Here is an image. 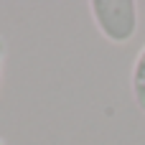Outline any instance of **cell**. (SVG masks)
I'll return each instance as SVG.
<instances>
[{
	"mask_svg": "<svg viewBox=\"0 0 145 145\" xmlns=\"http://www.w3.org/2000/svg\"><path fill=\"white\" fill-rule=\"evenodd\" d=\"M89 13L99 33L112 43H127L140 23L135 0H92Z\"/></svg>",
	"mask_w": 145,
	"mask_h": 145,
	"instance_id": "obj_1",
	"label": "cell"
},
{
	"mask_svg": "<svg viewBox=\"0 0 145 145\" xmlns=\"http://www.w3.org/2000/svg\"><path fill=\"white\" fill-rule=\"evenodd\" d=\"M130 92H133V102L135 107L145 115V43L138 51L133 69H130Z\"/></svg>",
	"mask_w": 145,
	"mask_h": 145,
	"instance_id": "obj_2",
	"label": "cell"
},
{
	"mask_svg": "<svg viewBox=\"0 0 145 145\" xmlns=\"http://www.w3.org/2000/svg\"><path fill=\"white\" fill-rule=\"evenodd\" d=\"M5 54H8V46H5V38L0 36V82H3V66H5Z\"/></svg>",
	"mask_w": 145,
	"mask_h": 145,
	"instance_id": "obj_3",
	"label": "cell"
},
{
	"mask_svg": "<svg viewBox=\"0 0 145 145\" xmlns=\"http://www.w3.org/2000/svg\"><path fill=\"white\" fill-rule=\"evenodd\" d=\"M0 145H5V140H3V138H0Z\"/></svg>",
	"mask_w": 145,
	"mask_h": 145,
	"instance_id": "obj_4",
	"label": "cell"
}]
</instances>
